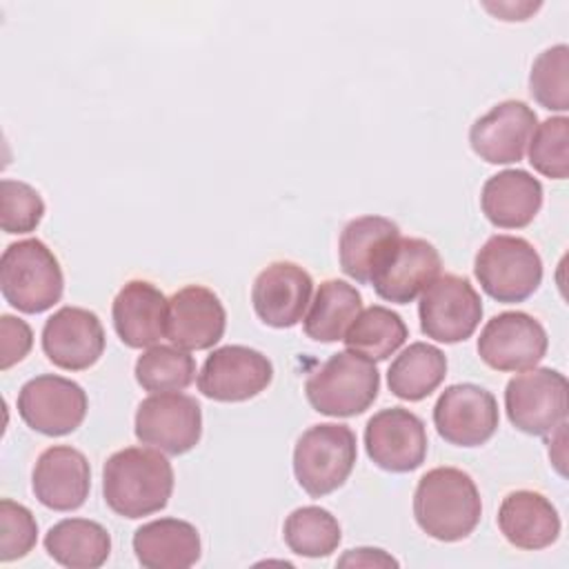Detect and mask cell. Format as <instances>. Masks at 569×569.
<instances>
[{
  "mask_svg": "<svg viewBox=\"0 0 569 569\" xmlns=\"http://www.w3.org/2000/svg\"><path fill=\"white\" fill-rule=\"evenodd\" d=\"M173 493V467L156 449L127 447L111 453L102 467L107 507L129 520L167 507Z\"/></svg>",
  "mask_w": 569,
  "mask_h": 569,
  "instance_id": "1",
  "label": "cell"
},
{
  "mask_svg": "<svg viewBox=\"0 0 569 569\" xmlns=\"http://www.w3.org/2000/svg\"><path fill=\"white\" fill-rule=\"evenodd\" d=\"M480 513V491L462 469L436 467L416 485L413 518L427 536L440 542L467 538L478 527Z\"/></svg>",
  "mask_w": 569,
  "mask_h": 569,
  "instance_id": "2",
  "label": "cell"
},
{
  "mask_svg": "<svg viewBox=\"0 0 569 569\" xmlns=\"http://www.w3.org/2000/svg\"><path fill=\"white\" fill-rule=\"evenodd\" d=\"M64 289V276L53 251L38 238L9 244L0 258V291L22 313L51 309Z\"/></svg>",
  "mask_w": 569,
  "mask_h": 569,
  "instance_id": "3",
  "label": "cell"
},
{
  "mask_svg": "<svg viewBox=\"0 0 569 569\" xmlns=\"http://www.w3.org/2000/svg\"><path fill=\"white\" fill-rule=\"evenodd\" d=\"M380 391L373 360L356 351H338L313 369L305 382L309 405L325 416L349 418L367 411Z\"/></svg>",
  "mask_w": 569,
  "mask_h": 569,
  "instance_id": "4",
  "label": "cell"
},
{
  "mask_svg": "<svg viewBox=\"0 0 569 569\" xmlns=\"http://www.w3.org/2000/svg\"><path fill=\"white\" fill-rule=\"evenodd\" d=\"M358 458L356 433L347 425L309 427L293 447V476L311 496L322 498L345 485Z\"/></svg>",
  "mask_w": 569,
  "mask_h": 569,
  "instance_id": "5",
  "label": "cell"
},
{
  "mask_svg": "<svg viewBox=\"0 0 569 569\" xmlns=\"http://www.w3.org/2000/svg\"><path fill=\"white\" fill-rule=\"evenodd\" d=\"M473 273L489 298L511 305L540 287L542 260L529 240L498 233L478 249Z\"/></svg>",
  "mask_w": 569,
  "mask_h": 569,
  "instance_id": "6",
  "label": "cell"
},
{
  "mask_svg": "<svg viewBox=\"0 0 569 569\" xmlns=\"http://www.w3.org/2000/svg\"><path fill=\"white\" fill-rule=\"evenodd\" d=\"M567 393L565 373L551 367H531L507 382V418L522 433L547 436L567 420Z\"/></svg>",
  "mask_w": 569,
  "mask_h": 569,
  "instance_id": "7",
  "label": "cell"
},
{
  "mask_svg": "<svg viewBox=\"0 0 569 569\" xmlns=\"http://www.w3.org/2000/svg\"><path fill=\"white\" fill-rule=\"evenodd\" d=\"M418 316L427 338L453 345L471 338L480 325L482 300L467 278L445 273L422 291Z\"/></svg>",
  "mask_w": 569,
  "mask_h": 569,
  "instance_id": "8",
  "label": "cell"
},
{
  "mask_svg": "<svg viewBox=\"0 0 569 569\" xmlns=\"http://www.w3.org/2000/svg\"><path fill=\"white\" fill-rule=\"evenodd\" d=\"M136 438L162 453L191 451L202 436V409L196 398L180 391L151 393L138 405Z\"/></svg>",
  "mask_w": 569,
  "mask_h": 569,
  "instance_id": "9",
  "label": "cell"
},
{
  "mask_svg": "<svg viewBox=\"0 0 569 569\" xmlns=\"http://www.w3.org/2000/svg\"><path fill=\"white\" fill-rule=\"evenodd\" d=\"M84 389L62 376L42 373L27 380L18 393V413L27 427L42 436H67L87 416Z\"/></svg>",
  "mask_w": 569,
  "mask_h": 569,
  "instance_id": "10",
  "label": "cell"
},
{
  "mask_svg": "<svg viewBox=\"0 0 569 569\" xmlns=\"http://www.w3.org/2000/svg\"><path fill=\"white\" fill-rule=\"evenodd\" d=\"M438 249L422 238H398L371 271L373 291L396 305L413 302L440 273Z\"/></svg>",
  "mask_w": 569,
  "mask_h": 569,
  "instance_id": "11",
  "label": "cell"
},
{
  "mask_svg": "<svg viewBox=\"0 0 569 569\" xmlns=\"http://www.w3.org/2000/svg\"><path fill=\"white\" fill-rule=\"evenodd\" d=\"M271 380L273 365L262 351L227 345L207 356L198 373V391L218 402H242L262 393Z\"/></svg>",
  "mask_w": 569,
  "mask_h": 569,
  "instance_id": "12",
  "label": "cell"
},
{
  "mask_svg": "<svg viewBox=\"0 0 569 569\" xmlns=\"http://www.w3.org/2000/svg\"><path fill=\"white\" fill-rule=\"evenodd\" d=\"M549 347L545 327L525 311H502L487 320L478 338L480 360L496 371H527Z\"/></svg>",
  "mask_w": 569,
  "mask_h": 569,
  "instance_id": "13",
  "label": "cell"
},
{
  "mask_svg": "<svg viewBox=\"0 0 569 569\" xmlns=\"http://www.w3.org/2000/svg\"><path fill=\"white\" fill-rule=\"evenodd\" d=\"M498 402L485 387L460 382L447 387L433 405V425L456 447H480L498 429Z\"/></svg>",
  "mask_w": 569,
  "mask_h": 569,
  "instance_id": "14",
  "label": "cell"
},
{
  "mask_svg": "<svg viewBox=\"0 0 569 569\" xmlns=\"http://www.w3.org/2000/svg\"><path fill=\"white\" fill-rule=\"evenodd\" d=\"M425 422L405 407H387L373 413L365 427V449L371 462L391 473H409L427 456Z\"/></svg>",
  "mask_w": 569,
  "mask_h": 569,
  "instance_id": "15",
  "label": "cell"
},
{
  "mask_svg": "<svg viewBox=\"0 0 569 569\" xmlns=\"http://www.w3.org/2000/svg\"><path fill=\"white\" fill-rule=\"evenodd\" d=\"M44 356L64 371L93 367L104 351L100 318L82 307H62L42 327Z\"/></svg>",
  "mask_w": 569,
  "mask_h": 569,
  "instance_id": "16",
  "label": "cell"
},
{
  "mask_svg": "<svg viewBox=\"0 0 569 569\" xmlns=\"http://www.w3.org/2000/svg\"><path fill=\"white\" fill-rule=\"evenodd\" d=\"M536 124V111L527 102L505 100L471 124L469 144L489 164H511L522 160Z\"/></svg>",
  "mask_w": 569,
  "mask_h": 569,
  "instance_id": "17",
  "label": "cell"
},
{
  "mask_svg": "<svg viewBox=\"0 0 569 569\" xmlns=\"http://www.w3.org/2000/svg\"><path fill=\"white\" fill-rule=\"evenodd\" d=\"M227 327V311L220 298L202 287L187 284L169 298L164 338L184 351H202L220 342Z\"/></svg>",
  "mask_w": 569,
  "mask_h": 569,
  "instance_id": "18",
  "label": "cell"
},
{
  "mask_svg": "<svg viewBox=\"0 0 569 569\" xmlns=\"http://www.w3.org/2000/svg\"><path fill=\"white\" fill-rule=\"evenodd\" d=\"M311 291L313 280L300 264L278 260L256 276L251 287V305L264 325L289 329L305 318Z\"/></svg>",
  "mask_w": 569,
  "mask_h": 569,
  "instance_id": "19",
  "label": "cell"
},
{
  "mask_svg": "<svg viewBox=\"0 0 569 569\" xmlns=\"http://www.w3.org/2000/svg\"><path fill=\"white\" fill-rule=\"evenodd\" d=\"M31 487L40 505L53 511H73L91 489V467L82 451L69 445L44 449L33 467Z\"/></svg>",
  "mask_w": 569,
  "mask_h": 569,
  "instance_id": "20",
  "label": "cell"
},
{
  "mask_svg": "<svg viewBox=\"0 0 569 569\" xmlns=\"http://www.w3.org/2000/svg\"><path fill=\"white\" fill-rule=\"evenodd\" d=\"M169 300L147 280H129L113 298L111 318L118 338L131 347H153L164 338Z\"/></svg>",
  "mask_w": 569,
  "mask_h": 569,
  "instance_id": "21",
  "label": "cell"
},
{
  "mask_svg": "<svg viewBox=\"0 0 569 569\" xmlns=\"http://www.w3.org/2000/svg\"><path fill=\"white\" fill-rule=\"evenodd\" d=\"M498 529L509 545L536 551L558 540L560 516L542 493L518 489L502 498L498 509Z\"/></svg>",
  "mask_w": 569,
  "mask_h": 569,
  "instance_id": "22",
  "label": "cell"
},
{
  "mask_svg": "<svg viewBox=\"0 0 569 569\" xmlns=\"http://www.w3.org/2000/svg\"><path fill=\"white\" fill-rule=\"evenodd\" d=\"M480 207L493 227L522 229L542 207V184L525 169L498 171L482 184Z\"/></svg>",
  "mask_w": 569,
  "mask_h": 569,
  "instance_id": "23",
  "label": "cell"
},
{
  "mask_svg": "<svg viewBox=\"0 0 569 569\" xmlns=\"http://www.w3.org/2000/svg\"><path fill=\"white\" fill-rule=\"evenodd\" d=\"M133 551L147 569H187L200 560V533L180 518L144 522L133 533Z\"/></svg>",
  "mask_w": 569,
  "mask_h": 569,
  "instance_id": "24",
  "label": "cell"
},
{
  "mask_svg": "<svg viewBox=\"0 0 569 569\" xmlns=\"http://www.w3.org/2000/svg\"><path fill=\"white\" fill-rule=\"evenodd\" d=\"M398 238V224L385 216L353 218L340 233V269L356 282H369L373 267Z\"/></svg>",
  "mask_w": 569,
  "mask_h": 569,
  "instance_id": "25",
  "label": "cell"
},
{
  "mask_svg": "<svg viewBox=\"0 0 569 569\" xmlns=\"http://www.w3.org/2000/svg\"><path fill=\"white\" fill-rule=\"evenodd\" d=\"M44 549L62 567L96 569L111 553V536L96 520L64 518L47 531Z\"/></svg>",
  "mask_w": 569,
  "mask_h": 569,
  "instance_id": "26",
  "label": "cell"
},
{
  "mask_svg": "<svg viewBox=\"0 0 569 569\" xmlns=\"http://www.w3.org/2000/svg\"><path fill=\"white\" fill-rule=\"evenodd\" d=\"M447 376V356L429 342H411L402 349L389 371L387 385L400 400L418 402L431 396Z\"/></svg>",
  "mask_w": 569,
  "mask_h": 569,
  "instance_id": "27",
  "label": "cell"
},
{
  "mask_svg": "<svg viewBox=\"0 0 569 569\" xmlns=\"http://www.w3.org/2000/svg\"><path fill=\"white\" fill-rule=\"evenodd\" d=\"M362 311L360 291L345 280H325L305 313V333L316 342L342 340L349 325Z\"/></svg>",
  "mask_w": 569,
  "mask_h": 569,
  "instance_id": "28",
  "label": "cell"
},
{
  "mask_svg": "<svg viewBox=\"0 0 569 569\" xmlns=\"http://www.w3.org/2000/svg\"><path fill=\"white\" fill-rule=\"evenodd\" d=\"M407 336L409 329L396 311L382 305H371L356 316L342 340L349 351L369 360H387L405 345Z\"/></svg>",
  "mask_w": 569,
  "mask_h": 569,
  "instance_id": "29",
  "label": "cell"
},
{
  "mask_svg": "<svg viewBox=\"0 0 569 569\" xmlns=\"http://www.w3.org/2000/svg\"><path fill=\"white\" fill-rule=\"evenodd\" d=\"M282 538L287 547L302 558H325L338 549L342 531L331 511L309 505L287 516Z\"/></svg>",
  "mask_w": 569,
  "mask_h": 569,
  "instance_id": "30",
  "label": "cell"
},
{
  "mask_svg": "<svg viewBox=\"0 0 569 569\" xmlns=\"http://www.w3.org/2000/svg\"><path fill=\"white\" fill-rule=\"evenodd\" d=\"M196 378V360L180 347L153 345L136 360V380L144 391H182Z\"/></svg>",
  "mask_w": 569,
  "mask_h": 569,
  "instance_id": "31",
  "label": "cell"
},
{
  "mask_svg": "<svg viewBox=\"0 0 569 569\" xmlns=\"http://www.w3.org/2000/svg\"><path fill=\"white\" fill-rule=\"evenodd\" d=\"M529 93L549 111L569 109V49L556 44L538 53L529 73Z\"/></svg>",
  "mask_w": 569,
  "mask_h": 569,
  "instance_id": "32",
  "label": "cell"
},
{
  "mask_svg": "<svg viewBox=\"0 0 569 569\" xmlns=\"http://www.w3.org/2000/svg\"><path fill=\"white\" fill-rule=\"evenodd\" d=\"M531 167L553 180H565L569 173V120L565 116L547 118L536 124L529 138Z\"/></svg>",
  "mask_w": 569,
  "mask_h": 569,
  "instance_id": "33",
  "label": "cell"
},
{
  "mask_svg": "<svg viewBox=\"0 0 569 569\" xmlns=\"http://www.w3.org/2000/svg\"><path fill=\"white\" fill-rule=\"evenodd\" d=\"M42 216L44 202L31 184L11 178L0 182V222L4 233L36 231Z\"/></svg>",
  "mask_w": 569,
  "mask_h": 569,
  "instance_id": "34",
  "label": "cell"
},
{
  "mask_svg": "<svg viewBox=\"0 0 569 569\" xmlns=\"http://www.w3.org/2000/svg\"><path fill=\"white\" fill-rule=\"evenodd\" d=\"M38 540V522L33 513L11 500H0V560L11 562L18 558H24Z\"/></svg>",
  "mask_w": 569,
  "mask_h": 569,
  "instance_id": "35",
  "label": "cell"
},
{
  "mask_svg": "<svg viewBox=\"0 0 569 569\" xmlns=\"http://www.w3.org/2000/svg\"><path fill=\"white\" fill-rule=\"evenodd\" d=\"M31 327L24 320L4 313L0 318V369H9L24 360V356L31 351Z\"/></svg>",
  "mask_w": 569,
  "mask_h": 569,
  "instance_id": "36",
  "label": "cell"
},
{
  "mask_svg": "<svg viewBox=\"0 0 569 569\" xmlns=\"http://www.w3.org/2000/svg\"><path fill=\"white\" fill-rule=\"evenodd\" d=\"M338 565L340 567H398V560L382 549L358 547V549H349L342 558H338Z\"/></svg>",
  "mask_w": 569,
  "mask_h": 569,
  "instance_id": "37",
  "label": "cell"
}]
</instances>
